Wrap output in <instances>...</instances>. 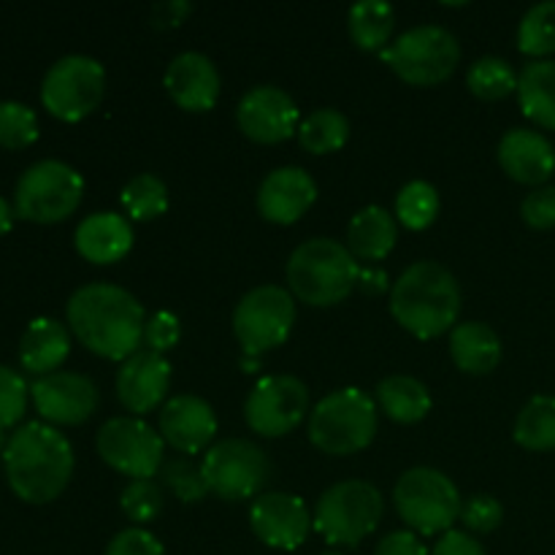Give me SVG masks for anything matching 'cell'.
Returning a JSON list of instances; mask_svg holds the SVG:
<instances>
[{
	"instance_id": "cell-44",
	"label": "cell",
	"mask_w": 555,
	"mask_h": 555,
	"mask_svg": "<svg viewBox=\"0 0 555 555\" xmlns=\"http://www.w3.org/2000/svg\"><path fill=\"white\" fill-rule=\"evenodd\" d=\"M374 555H428L426 542L415 534V531H393L385 540H379Z\"/></svg>"
},
{
	"instance_id": "cell-48",
	"label": "cell",
	"mask_w": 555,
	"mask_h": 555,
	"mask_svg": "<svg viewBox=\"0 0 555 555\" xmlns=\"http://www.w3.org/2000/svg\"><path fill=\"white\" fill-rule=\"evenodd\" d=\"M11 222H14V211H11V206L0 198V236L11 231Z\"/></svg>"
},
{
	"instance_id": "cell-49",
	"label": "cell",
	"mask_w": 555,
	"mask_h": 555,
	"mask_svg": "<svg viewBox=\"0 0 555 555\" xmlns=\"http://www.w3.org/2000/svg\"><path fill=\"white\" fill-rule=\"evenodd\" d=\"M323 555H341V553H334V551H331V553H323Z\"/></svg>"
},
{
	"instance_id": "cell-7",
	"label": "cell",
	"mask_w": 555,
	"mask_h": 555,
	"mask_svg": "<svg viewBox=\"0 0 555 555\" xmlns=\"http://www.w3.org/2000/svg\"><path fill=\"white\" fill-rule=\"evenodd\" d=\"M393 504L401 520L417 537L448 534L461 515L459 488L448 475L431 466L404 472L393 488Z\"/></svg>"
},
{
	"instance_id": "cell-6",
	"label": "cell",
	"mask_w": 555,
	"mask_h": 555,
	"mask_svg": "<svg viewBox=\"0 0 555 555\" xmlns=\"http://www.w3.org/2000/svg\"><path fill=\"white\" fill-rule=\"evenodd\" d=\"M383 493L366 480H345L331 486L318 499L312 529L328 545L356 547L372 534L383 520Z\"/></svg>"
},
{
	"instance_id": "cell-45",
	"label": "cell",
	"mask_w": 555,
	"mask_h": 555,
	"mask_svg": "<svg viewBox=\"0 0 555 555\" xmlns=\"http://www.w3.org/2000/svg\"><path fill=\"white\" fill-rule=\"evenodd\" d=\"M431 555H486V547H482L469 531L450 529L448 534L439 537Z\"/></svg>"
},
{
	"instance_id": "cell-20",
	"label": "cell",
	"mask_w": 555,
	"mask_h": 555,
	"mask_svg": "<svg viewBox=\"0 0 555 555\" xmlns=\"http://www.w3.org/2000/svg\"><path fill=\"white\" fill-rule=\"evenodd\" d=\"M318 184L309 171L298 166H282L271 171L258 188V211L274 225H293L312 209Z\"/></svg>"
},
{
	"instance_id": "cell-47",
	"label": "cell",
	"mask_w": 555,
	"mask_h": 555,
	"mask_svg": "<svg viewBox=\"0 0 555 555\" xmlns=\"http://www.w3.org/2000/svg\"><path fill=\"white\" fill-rule=\"evenodd\" d=\"M358 287H361L366 296H383L388 291V274L383 269H361V276H358Z\"/></svg>"
},
{
	"instance_id": "cell-15",
	"label": "cell",
	"mask_w": 555,
	"mask_h": 555,
	"mask_svg": "<svg viewBox=\"0 0 555 555\" xmlns=\"http://www.w3.org/2000/svg\"><path fill=\"white\" fill-rule=\"evenodd\" d=\"M38 415L52 426H79L98 410V388L90 377L76 372H54L30 385Z\"/></svg>"
},
{
	"instance_id": "cell-17",
	"label": "cell",
	"mask_w": 555,
	"mask_h": 555,
	"mask_svg": "<svg viewBox=\"0 0 555 555\" xmlns=\"http://www.w3.org/2000/svg\"><path fill=\"white\" fill-rule=\"evenodd\" d=\"M249 526L263 545L274 551H296L307 542L312 515L293 493H263L249 507Z\"/></svg>"
},
{
	"instance_id": "cell-40",
	"label": "cell",
	"mask_w": 555,
	"mask_h": 555,
	"mask_svg": "<svg viewBox=\"0 0 555 555\" xmlns=\"http://www.w3.org/2000/svg\"><path fill=\"white\" fill-rule=\"evenodd\" d=\"M459 518L464 520L466 529L475 531V534H491V531H496L499 526H502L504 509L493 496L477 493V496L466 499V502L461 504Z\"/></svg>"
},
{
	"instance_id": "cell-3",
	"label": "cell",
	"mask_w": 555,
	"mask_h": 555,
	"mask_svg": "<svg viewBox=\"0 0 555 555\" xmlns=\"http://www.w3.org/2000/svg\"><path fill=\"white\" fill-rule=\"evenodd\" d=\"M390 312L417 339H437L459 320V280L437 260H417L390 287Z\"/></svg>"
},
{
	"instance_id": "cell-12",
	"label": "cell",
	"mask_w": 555,
	"mask_h": 555,
	"mask_svg": "<svg viewBox=\"0 0 555 555\" xmlns=\"http://www.w3.org/2000/svg\"><path fill=\"white\" fill-rule=\"evenodd\" d=\"M296 323V301L280 285L253 287L233 312V334L244 347V356H260L291 336Z\"/></svg>"
},
{
	"instance_id": "cell-16",
	"label": "cell",
	"mask_w": 555,
	"mask_h": 555,
	"mask_svg": "<svg viewBox=\"0 0 555 555\" xmlns=\"http://www.w3.org/2000/svg\"><path fill=\"white\" fill-rule=\"evenodd\" d=\"M236 122L247 139L258 144H280L298 133V106L280 87L260 85L244 92L236 108Z\"/></svg>"
},
{
	"instance_id": "cell-10",
	"label": "cell",
	"mask_w": 555,
	"mask_h": 555,
	"mask_svg": "<svg viewBox=\"0 0 555 555\" xmlns=\"http://www.w3.org/2000/svg\"><path fill=\"white\" fill-rule=\"evenodd\" d=\"M103 95H106V70L87 54L60 57L43 76V108L63 122H79L90 117L101 106Z\"/></svg>"
},
{
	"instance_id": "cell-11",
	"label": "cell",
	"mask_w": 555,
	"mask_h": 555,
	"mask_svg": "<svg viewBox=\"0 0 555 555\" xmlns=\"http://www.w3.org/2000/svg\"><path fill=\"white\" fill-rule=\"evenodd\" d=\"M201 472L209 493L225 502H244L263 491L271 464L263 450L249 439H222L206 450Z\"/></svg>"
},
{
	"instance_id": "cell-30",
	"label": "cell",
	"mask_w": 555,
	"mask_h": 555,
	"mask_svg": "<svg viewBox=\"0 0 555 555\" xmlns=\"http://www.w3.org/2000/svg\"><path fill=\"white\" fill-rule=\"evenodd\" d=\"M513 437L531 453L555 450V396H534L518 412Z\"/></svg>"
},
{
	"instance_id": "cell-21",
	"label": "cell",
	"mask_w": 555,
	"mask_h": 555,
	"mask_svg": "<svg viewBox=\"0 0 555 555\" xmlns=\"http://www.w3.org/2000/svg\"><path fill=\"white\" fill-rule=\"evenodd\" d=\"M499 166L509 179L542 188L555 173V150L547 135L531 128H513L499 141Z\"/></svg>"
},
{
	"instance_id": "cell-34",
	"label": "cell",
	"mask_w": 555,
	"mask_h": 555,
	"mask_svg": "<svg viewBox=\"0 0 555 555\" xmlns=\"http://www.w3.org/2000/svg\"><path fill=\"white\" fill-rule=\"evenodd\" d=\"M518 49L537 60L555 52V0H542L526 11L518 25Z\"/></svg>"
},
{
	"instance_id": "cell-31",
	"label": "cell",
	"mask_w": 555,
	"mask_h": 555,
	"mask_svg": "<svg viewBox=\"0 0 555 555\" xmlns=\"http://www.w3.org/2000/svg\"><path fill=\"white\" fill-rule=\"evenodd\" d=\"M350 139V122L339 108H318L298 125V141L312 155H331Z\"/></svg>"
},
{
	"instance_id": "cell-24",
	"label": "cell",
	"mask_w": 555,
	"mask_h": 555,
	"mask_svg": "<svg viewBox=\"0 0 555 555\" xmlns=\"http://www.w3.org/2000/svg\"><path fill=\"white\" fill-rule=\"evenodd\" d=\"M70 352V334L60 320L38 318L27 325L20 341L22 369L30 374H54Z\"/></svg>"
},
{
	"instance_id": "cell-43",
	"label": "cell",
	"mask_w": 555,
	"mask_h": 555,
	"mask_svg": "<svg viewBox=\"0 0 555 555\" xmlns=\"http://www.w3.org/2000/svg\"><path fill=\"white\" fill-rule=\"evenodd\" d=\"M103 555H166L160 540L146 529H125L108 542Z\"/></svg>"
},
{
	"instance_id": "cell-9",
	"label": "cell",
	"mask_w": 555,
	"mask_h": 555,
	"mask_svg": "<svg viewBox=\"0 0 555 555\" xmlns=\"http://www.w3.org/2000/svg\"><path fill=\"white\" fill-rule=\"evenodd\" d=\"M383 54L399 79L415 87L442 85L453 76L461 60L459 38L439 25H417L401 33Z\"/></svg>"
},
{
	"instance_id": "cell-5",
	"label": "cell",
	"mask_w": 555,
	"mask_h": 555,
	"mask_svg": "<svg viewBox=\"0 0 555 555\" xmlns=\"http://www.w3.org/2000/svg\"><path fill=\"white\" fill-rule=\"evenodd\" d=\"M377 434V404L366 390L339 388L309 412V439L325 455H352Z\"/></svg>"
},
{
	"instance_id": "cell-27",
	"label": "cell",
	"mask_w": 555,
	"mask_h": 555,
	"mask_svg": "<svg viewBox=\"0 0 555 555\" xmlns=\"http://www.w3.org/2000/svg\"><path fill=\"white\" fill-rule=\"evenodd\" d=\"M518 101L526 117L555 130V60H531L518 74Z\"/></svg>"
},
{
	"instance_id": "cell-18",
	"label": "cell",
	"mask_w": 555,
	"mask_h": 555,
	"mask_svg": "<svg viewBox=\"0 0 555 555\" xmlns=\"http://www.w3.org/2000/svg\"><path fill=\"white\" fill-rule=\"evenodd\" d=\"M217 417L215 410L201 396H173L160 410V437L173 450L184 455L206 453L215 442Z\"/></svg>"
},
{
	"instance_id": "cell-23",
	"label": "cell",
	"mask_w": 555,
	"mask_h": 555,
	"mask_svg": "<svg viewBox=\"0 0 555 555\" xmlns=\"http://www.w3.org/2000/svg\"><path fill=\"white\" fill-rule=\"evenodd\" d=\"M76 253L85 260L98 266L117 263L133 247V228L122 215L114 211H98L85 217L76 228Z\"/></svg>"
},
{
	"instance_id": "cell-8",
	"label": "cell",
	"mask_w": 555,
	"mask_h": 555,
	"mask_svg": "<svg viewBox=\"0 0 555 555\" xmlns=\"http://www.w3.org/2000/svg\"><path fill=\"white\" fill-rule=\"evenodd\" d=\"M85 195V179L63 160H38L20 177L14 215L20 220L52 225L74 215Z\"/></svg>"
},
{
	"instance_id": "cell-13",
	"label": "cell",
	"mask_w": 555,
	"mask_h": 555,
	"mask_svg": "<svg viewBox=\"0 0 555 555\" xmlns=\"http://www.w3.org/2000/svg\"><path fill=\"white\" fill-rule=\"evenodd\" d=\"M98 453L114 472L152 480L166 464V442L141 417H112L98 431Z\"/></svg>"
},
{
	"instance_id": "cell-25",
	"label": "cell",
	"mask_w": 555,
	"mask_h": 555,
	"mask_svg": "<svg viewBox=\"0 0 555 555\" xmlns=\"http://www.w3.org/2000/svg\"><path fill=\"white\" fill-rule=\"evenodd\" d=\"M399 228L383 206H363L347 225V249L356 260H383L396 247Z\"/></svg>"
},
{
	"instance_id": "cell-1",
	"label": "cell",
	"mask_w": 555,
	"mask_h": 555,
	"mask_svg": "<svg viewBox=\"0 0 555 555\" xmlns=\"http://www.w3.org/2000/svg\"><path fill=\"white\" fill-rule=\"evenodd\" d=\"M68 325L76 339L108 361H128L144 341L146 312L133 293L112 282H92L68 298Z\"/></svg>"
},
{
	"instance_id": "cell-4",
	"label": "cell",
	"mask_w": 555,
	"mask_h": 555,
	"mask_svg": "<svg viewBox=\"0 0 555 555\" xmlns=\"http://www.w3.org/2000/svg\"><path fill=\"white\" fill-rule=\"evenodd\" d=\"M361 266L336 238H309L287 260V285L301 304L334 307L358 287Z\"/></svg>"
},
{
	"instance_id": "cell-46",
	"label": "cell",
	"mask_w": 555,
	"mask_h": 555,
	"mask_svg": "<svg viewBox=\"0 0 555 555\" xmlns=\"http://www.w3.org/2000/svg\"><path fill=\"white\" fill-rule=\"evenodd\" d=\"M193 11V5L184 0H171V3H157L152 9V25L155 27H173Z\"/></svg>"
},
{
	"instance_id": "cell-29",
	"label": "cell",
	"mask_w": 555,
	"mask_h": 555,
	"mask_svg": "<svg viewBox=\"0 0 555 555\" xmlns=\"http://www.w3.org/2000/svg\"><path fill=\"white\" fill-rule=\"evenodd\" d=\"M393 22V5L385 3V0H358L347 16L352 41L366 52H385L390 47Z\"/></svg>"
},
{
	"instance_id": "cell-19",
	"label": "cell",
	"mask_w": 555,
	"mask_h": 555,
	"mask_svg": "<svg viewBox=\"0 0 555 555\" xmlns=\"http://www.w3.org/2000/svg\"><path fill=\"white\" fill-rule=\"evenodd\" d=\"M168 388H171V363L166 361V356L152 350H139L122 361L117 372L119 401L135 417L160 406Z\"/></svg>"
},
{
	"instance_id": "cell-22",
	"label": "cell",
	"mask_w": 555,
	"mask_h": 555,
	"mask_svg": "<svg viewBox=\"0 0 555 555\" xmlns=\"http://www.w3.org/2000/svg\"><path fill=\"white\" fill-rule=\"evenodd\" d=\"M166 92L184 112H209L220 98L217 65L201 52H182L168 63L163 76Z\"/></svg>"
},
{
	"instance_id": "cell-35",
	"label": "cell",
	"mask_w": 555,
	"mask_h": 555,
	"mask_svg": "<svg viewBox=\"0 0 555 555\" xmlns=\"http://www.w3.org/2000/svg\"><path fill=\"white\" fill-rule=\"evenodd\" d=\"M119 201L133 220H155L168 209V188L155 173H139L125 184Z\"/></svg>"
},
{
	"instance_id": "cell-39",
	"label": "cell",
	"mask_w": 555,
	"mask_h": 555,
	"mask_svg": "<svg viewBox=\"0 0 555 555\" xmlns=\"http://www.w3.org/2000/svg\"><path fill=\"white\" fill-rule=\"evenodd\" d=\"M27 396H30V388L25 379L14 369L0 363V431L16 426L25 417Z\"/></svg>"
},
{
	"instance_id": "cell-33",
	"label": "cell",
	"mask_w": 555,
	"mask_h": 555,
	"mask_svg": "<svg viewBox=\"0 0 555 555\" xmlns=\"http://www.w3.org/2000/svg\"><path fill=\"white\" fill-rule=\"evenodd\" d=\"M466 85H469L472 95L482 98V101H502V98L518 92V74L504 57L488 54V57L472 63Z\"/></svg>"
},
{
	"instance_id": "cell-14",
	"label": "cell",
	"mask_w": 555,
	"mask_h": 555,
	"mask_svg": "<svg viewBox=\"0 0 555 555\" xmlns=\"http://www.w3.org/2000/svg\"><path fill=\"white\" fill-rule=\"evenodd\" d=\"M309 412V388L293 374L260 377L244 401V421L260 437H285Z\"/></svg>"
},
{
	"instance_id": "cell-41",
	"label": "cell",
	"mask_w": 555,
	"mask_h": 555,
	"mask_svg": "<svg viewBox=\"0 0 555 555\" xmlns=\"http://www.w3.org/2000/svg\"><path fill=\"white\" fill-rule=\"evenodd\" d=\"M520 217L534 231H551L555 228V188L553 184H542L534 188L520 204Z\"/></svg>"
},
{
	"instance_id": "cell-38",
	"label": "cell",
	"mask_w": 555,
	"mask_h": 555,
	"mask_svg": "<svg viewBox=\"0 0 555 555\" xmlns=\"http://www.w3.org/2000/svg\"><path fill=\"white\" fill-rule=\"evenodd\" d=\"M160 477H163V482H166V486L188 504L201 502V499L209 493V486H206L201 466L190 464V461H184V459L166 461L160 469Z\"/></svg>"
},
{
	"instance_id": "cell-32",
	"label": "cell",
	"mask_w": 555,
	"mask_h": 555,
	"mask_svg": "<svg viewBox=\"0 0 555 555\" xmlns=\"http://www.w3.org/2000/svg\"><path fill=\"white\" fill-rule=\"evenodd\" d=\"M439 209H442V204H439L437 188L431 182H423V179L406 182L396 195V217L410 231L431 228L439 217Z\"/></svg>"
},
{
	"instance_id": "cell-37",
	"label": "cell",
	"mask_w": 555,
	"mask_h": 555,
	"mask_svg": "<svg viewBox=\"0 0 555 555\" xmlns=\"http://www.w3.org/2000/svg\"><path fill=\"white\" fill-rule=\"evenodd\" d=\"M119 507L135 524H152L163 513V491L155 480H130L119 496Z\"/></svg>"
},
{
	"instance_id": "cell-26",
	"label": "cell",
	"mask_w": 555,
	"mask_h": 555,
	"mask_svg": "<svg viewBox=\"0 0 555 555\" xmlns=\"http://www.w3.org/2000/svg\"><path fill=\"white\" fill-rule=\"evenodd\" d=\"M450 358L466 374H488L502 361V339L486 323H461L450 334Z\"/></svg>"
},
{
	"instance_id": "cell-36",
	"label": "cell",
	"mask_w": 555,
	"mask_h": 555,
	"mask_svg": "<svg viewBox=\"0 0 555 555\" xmlns=\"http://www.w3.org/2000/svg\"><path fill=\"white\" fill-rule=\"evenodd\" d=\"M38 139V119L30 106L20 101L0 103V146L25 150Z\"/></svg>"
},
{
	"instance_id": "cell-42",
	"label": "cell",
	"mask_w": 555,
	"mask_h": 555,
	"mask_svg": "<svg viewBox=\"0 0 555 555\" xmlns=\"http://www.w3.org/2000/svg\"><path fill=\"white\" fill-rule=\"evenodd\" d=\"M179 336H182V323H179L177 314L155 312L152 318H146L144 341L157 356H166L168 350H173L179 345Z\"/></svg>"
},
{
	"instance_id": "cell-2",
	"label": "cell",
	"mask_w": 555,
	"mask_h": 555,
	"mask_svg": "<svg viewBox=\"0 0 555 555\" xmlns=\"http://www.w3.org/2000/svg\"><path fill=\"white\" fill-rule=\"evenodd\" d=\"M9 486L22 502L49 504L68 488L74 475V448L47 423H27L11 434L3 450Z\"/></svg>"
},
{
	"instance_id": "cell-28",
	"label": "cell",
	"mask_w": 555,
	"mask_h": 555,
	"mask_svg": "<svg viewBox=\"0 0 555 555\" xmlns=\"http://www.w3.org/2000/svg\"><path fill=\"white\" fill-rule=\"evenodd\" d=\"M377 404L390 421L410 426V423H421L431 412V393L421 379L396 374L377 385Z\"/></svg>"
}]
</instances>
